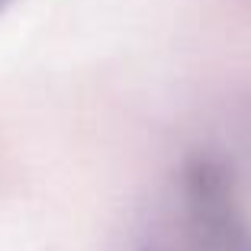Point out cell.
<instances>
[{
	"label": "cell",
	"instance_id": "cell-2",
	"mask_svg": "<svg viewBox=\"0 0 251 251\" xmlns=\"http://www.w3.org/2000/svg\"><path fill=\"white\" fill-rule=\"evenodd\" d=\"M7 3H10V0H0V10H3V7H7Z\"/></svg>",
	"mask_w": 251,
	"mask_h": 251
},
{
	"label": "cell",
	"instance_id": "cell-1",
	"mask_svg": "<svg viewBox=\"0 0 251 251\" xmlns=\"http://www.w3.org/2000/svg\"><path fill=\"white\" fill-rule=\"evenodd\" d=\"M135 251H251V219L229 164L216 155L187 158L164 216Z\"/></svg>",
	"mask_w": 251,
	"mask_h": 251
}]
</instances>
